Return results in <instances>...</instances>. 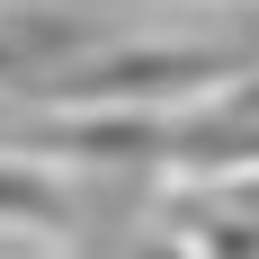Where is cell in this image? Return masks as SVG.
I'll list each match as a JSON object with an SVG mask.
<instances>
[{
    "instance_id": "cell-1",
    "label": "cell",
    "mask_w": 259,
    "mask_h": 259,
    "mask_svg": "<svg viewBox=\"0 0 259 259\" xmlns=\"http://www.w3.org/2000/svg\"><path fill=\"white\" fill-rule=\"evenodd\" d=\"M63 214V197H54L45 179H27V170H0V224H54Z\"/></svg>"
}]
</instances>
